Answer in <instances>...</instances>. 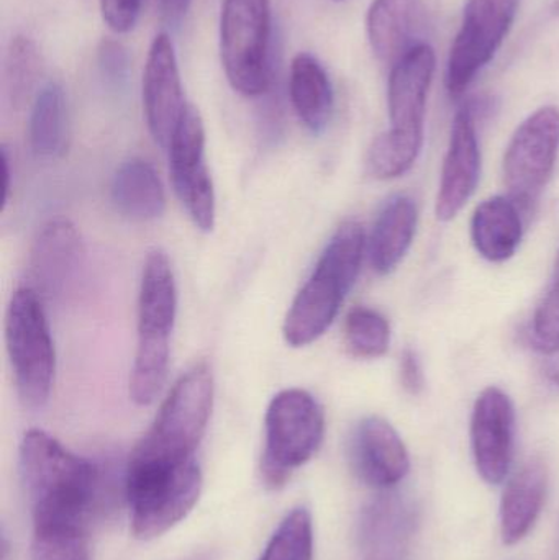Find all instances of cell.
Segmentation results:
<instances>
[{"label": "cell", "mask_w": 559, "mask_h": 560, "mask_svg": "<svg viewBox=\"0 0 559 560\" xmlns=\"http://www.w3.org/2000/svg\"><path fill=\"white\" fill-rule=\"evenodd\" d=\"M158 5L170 22H179L189 9L190 0H158Z\"/></svg>", "instance_id": "e575fe53"}, {"label": "cell", "mask_w": 559, "mask_h": 560, "mask_svg": "<svg viewBox=\"0 0 559 560\" xmlns=\"http://www.w3.org/2000/svg\"><path fill=\"white\" fill-rule=\"evenodd\" d=\"M559 153V108H538L515 130L504 156L509 197L531 210L554 176Z\"/></svg>", "instance_id": "9c48e42d"}, {"label": "cell", "mask_w": 559, "mask_h": 560, "mask_svg": "<svg viewBox=\"0 0 559 560\" xmlns=\"http://www.w3.org/2000/svg\"><path fill=\"white\" fill-rule=\"evenodd\" d=\"M555 276H557V278H559V253H558L557 266H555Z\"/></svg>", "instance_id": "74e56055"}, {"label": "cell", "mask_w": 559, "mask_h": 560, "mask_svg": "<svg viewBox=\"0 0 559 560\" xmlns=\"http://www.w3.org/2000/svg\"><path fill=\"white\" fill-rule=\"evenodd\" d=\"M271 0H223L220 56L230 85L258 97L271 85Z\"/></svg>", "instance_id": "ba28073f"}, {"label": "cell", "mask_w": 559, "mask_h": 560, "mask_svg": "<svg viewBox=\"0 0 559 560\" xmlns=\"http://www.w3.org/2000/svg\"><path fill=\"white\" fill-rule=\"evenodd\" d=\"M547 486V467L540 459L528 460L509 482L501 503V533L505 545H517L534 528Z\"/></svg>", "instance_id": "44dd1931"}, {"label": "cell", "mask_w": 559, "mask_h": 560, "mask_svg": "<svg viewBox=\"0 0 559 560\" xmlns=\"http://www.w3.org/2000/svg\"><path fill=\"white\" fill-rule=\"evenodd\" d=\"M417 207L412 199L397 196L384 206L370 238L371 266L377 275H389L400 265L417 230Z\"/></svg>", "instance_id": "cb8c5ba5"}, {"label": "cell", "mask_w": 559, "mask_h": 560, "mask_svg": "<svg viewBox=\"0 0 559 560\" xmlns=\"http://www.w3.org/2000/svg\"><path fill=\"white\" fill-rule=\"evenodd\" d=\"M532 339L547 354L559 349V278L535 312Z\"/></svg>", "instance_id": "4dcf8cb0"}, {"label": "cell", "mask_w": 559, "mask_h": 560, "mask_svg": "<svg viewBox=\"0 0 559 560\" xmlns=\"http://www.w3.org/2000/svg\"><path fill=\"white\" fill-rule=\"evenodd\" d=\"M167 150L177 199L197 229L212 232L217 213L216 189L206 163V127L193 104H187Z\"/></svg>", "instance_id": "8fae6325"}, {"label": "cell", "mask_w": 559, "mask_h": 560, "mask_svg": "<svg viewBox=\"0 0 559 560\" xmlns=\"http://www.w3.org/2000/svg\"><path fill=\"white\" fill-rule=\"evenodd\" d=\"M364 246L360 223H343L335 232L286 315L282 335L289 346L304 348L330 328L360 275Z\"/></svg>", "instance_id": "7a4b0ae2"}, {"label": "cell", "mask_w": 559, "mask_h": 560, "mask_svg": "<svg viewBox=\"0 0 559 560\" xmlns=\"http://www.w3.org/2000/svg\"><path fill=\"white\" fill-rule=\"evenodd\" d=\"M314 559V526L307 509L299 506L286 515L258 560Z\"/></svg>", "instance_id": "83f0119b"}, {"label": "cell", "mask_w": 559, "mask_h": 560, "mask_svg": "<svg viewBox=\"0 0 559 560\" xmlns=\"http://www.w3.org/2000/svg\"><path fill=\"white\" fill-rule=\"evenodd\" d=\"M20 472L35 526H85L97 497L94 464L66 450L42 430H28L20 444Z\"/></svg>", "instance_id": "6da1fadb"}, {"label": "cell", "mask_w": 559, "mask_h": 560, "mask_svg": "<svg viewBox=\"0 0 559 560\" xmlns=\"http://www.w3.org/2000/svg\"><path fill=\"white\" fill-rule=\"evenodd\" d=\"M351 463L361 480L386 490L406 479L409 453L397 431L380 417H368L351 438Z\"/></svg>", "instance_id": "e0dca14e"}, {"label": "cell", "mask_w": 559, "mask_h": 560, "mask_svg": "<svg viewBox=\"0 0 559 560\" xmlns=\"http://www.w3.org/2000/svg\"><path fill=\"white\" fill-rule=\"evenodd\" d=\"M177 312V289L166 253H148L138 293V345L130 374V398L140 407L163 390L170 368L171 335Z\"/></svg>", "instance_id": "3957f363"}, {"label": "cell", "mask_w": 559, "mask_h": 560, "mask_svg": "<svg viewBox=\"0 0 559 560\" xmlns=\"http://www.w3.org/2000/svg\"><path fill=\"white\" fill-rule=\"evenodd\" d=\"M32 560H91L85 526H35Z\"/></svg>", "instance_id": "f1b7e54d"}, {"label": "cell", "mask_w": 559, "mask_h": 560, "mask_svg": "<svg viewBox=\"0 0 559 560\" xmlns=\"http://www.w3.org/2000/svg\"><path fill=\"white\" fill-rule=\"evenodd\" d=\"M45 71L42 51L30 36L10 39L3 58V88L13 105L28 101Z\"/></svg>", "instance_id": "484cf974"}, {"label": "cell", "mask_w": 559, "mask_h": 560, "mask_svg": "<svg viewBox=\"0 0 559 560\" xmlns=\"http://www.w3.org/2000/svg\"><path fill=\"white\" fill-rule=\"evenodd\" d=\"M522 217L511 197L496 196L479 203L471 220V240L476 252L491 262H504L522 242Z\"/></svg>", "instance_id": "7402d4cb"}, {"label": "cell", "mask_w": 559, "mask_h": 560, "mask_svg": "<svg viewBox=\"0 0 559 560\" xmlns=\"http://www.w3.org/2000/svg\"><path fill=\"white\" fill-rule=\"evenodd\" d=\"M213 407V375L206 362L180 375L143 440L131 453L130 464L180 466L196 459Z\"/></svg>", "instance_id": "277c9868"}, {"label": "cell", "mask_w": 559, "mask_h": 560, "mask_svg": "<svg viewBox=\"0 0 559 560\" xmlns=\"http://www.w3.org/2000/svg\"><path fill=\"white\" fill-rule=\"evenodd\" d=\"M289 95L299 120L312 133H322L334 114V88L324 66L311 52L292 58Z\"/></svg>", "instance_id": "603a6c76"}, {"label": "cell", "mask_w": 559, "mask_h": 560, "mask_svg": "<svg viewBox=\"0 0 559 560\" xmlns=\"http://www.w3.org/2000/svg\"><path fill=\"white\" fill-rule=\"evenodd\" d=\"M30 147L42 160L65 156L69 148V108L65 89L48 82L35 95L28 124Z\"/></svg>", "instance_id": "d4e9b609"}, {"label": "cell", "mask_w": 559, "mask_h": 560, "mask_svg": "<svg viewBox=\"0 0 559 560\" xmlns=\"http://www.w3.org/2000/svg\"><path fill=\"white\" fill-rule=\"evenodd\" d=\"M427 25L429 20L422 0H373L368 10L371 48L377 59L391 68L426 43Z\"/></svg>", "instance_id": "ac0fdd59"}, {"label": "cell", "mask_w": 559, "mask_h": 560, "mask_svg": "<svg viewBox=\"0 0 559 560\" xmlns=\"http://www.w3.org/2000/svg\"><path fill=\"white\" fill-rule=\"evenodd\" d=\"M545 372H547L548 378L559 387V349L551 352L550 359L545 364Z\"/></svg>", "instance_id": "8d00e7d4"}, {"label": "cell", "mask_w": 559, "mask_h": 560, "mask_svg": "<svg viewBox=\"0 0 559 560\" xmlns=\"http://www.w3.org/2000/svg\"><path fill=\"white\" fill-rule=\"evenodd\" d=\"M125 489L131 533L140 541H150L193 512L202 492V472L196 459L173 467L128 464Z\"/></svg>", "instance_id": "8992f818"}, {"label": "cell", "mask_w": 559, "mask_h": 560, "mask_svg": "<svg viewBox=\"0 0 559 560\" xmlns=\"http://www.w3.org/2000/svg\"><path fill=\"white\" fill-rule=\"evenodd\" d=\"M416 523L417 510L410 500L396 493L377 497L361 516V548L374 560L396 559L406 549Z\"/></svg>", "instance_id": "d6986e66"}, {"label": "cell", "mask_w": 559, "mask_h": 560, "mask_svg": "<svg viewBox=\"0 0 559 560\" xmlns=\"http://www.w3.org/2000/svg\"><path fill=\"white\" fill-rule=\"evenodd\" d=\"M141 91L148 130L161 148H167L187 107L176 51L167 33H160L151 43Z\"/></svg>", "instance_id": "4fadbf2b"}, {"label": "cell", "mask_w": 559, "mask_h": 560, "mask_svg": "<svg viewBox=\"0 0 559 560\" xmlns=\"http://www.w3.org/2000/svg\"><path fill=\"white\" fill-rule=\"evenodd\" d=\"M84 243L71 220H48L39 229L30 252V278L39 296L62 295L78 278L84 261Z\"/></svg>", "instance_id": "2e32d148"}, {"label": "cell", "mask_w": 559, "mask_h": 560, "mask_svg": "<svg viewBox=\"0 0 559 560\" xmlns=\"http://www.w3.org/2000/svg\"><path fill=\"white\" fill-rule=\"evenodd\" d=\"M5 345L20 401L38 410L51 397L56 351L42 296L26 285L13 292L5 313Z\"/></svg>", "instance_id": "5b68a950"}, {"label": "cell", "mask_w": 559, "mask_h": 560, "mask_svg": "<svg viewBox=\"0 0 559 560\" xmlns=\"http://www.w3.org/2000/svg\"><path fill=\"white\" fill-rule=\"evenodd\" d=\"M515 408L499 387L481 392L471 418V444L482 479L498 486L508 477L514 457Z\"/></svg>", "instance_id": "5bb4252c"}, {"label": "cell", "mask_w": 559, "mask_h": 560, "mask_svg": "<svg viewBox=\"0 0 559 560\" xmlns=\"http://www.w3.org/2000/svg\"><path fill=\"white\" fill-rule=\"evenodd\" d=\"M345 345L354 358H381L391 345L389 322L377 310L357 306L345 319Z\"/></svg>", "instance_id": "4316f807"}, {"label": "cell", "mask_w": 559, "mask_h": 560, "mask_svg": "<svg viewBox=\"0 0 559 560\" xmlns=\"http://www.w3.org/2000/svg\"><path fill=\"white\" fill-rule=\"evenodd\" d=\"M521 0H468L450 49L446 89L462 97L476 75L494 59L517 16Z\"/></svg>", "instance_id": "30bf717a"}, {"label": "cell", "mask_w": 559, "mask_h": 560, "mask_svg": "<svg viewBox=\"0 0 559 560\" xmlns=\"http://www.w3.org/2000/svg\"><path fill=\"white\" fill-rule=\"evenodd\" d=\"M420 148L394 137L380 135L368 151V171L374 179L389 180L404 176L416 164Z\"/></svg>", "instance_id": "f546056e"}, {"label": "cell", "mask_w": 559, "mask_h": 560, "mask_svg": "<svg viewBox=\"0 0 559 560\" xmlns=\"http://www.w3.org/2000/svg\"><path fill=\"white\" fill-rule=\"evenodd\" d=\"M2 210H5L7 203H9L7 200H9L10 196V177H12V173H10L9 150H7V147H2Z\"/></svg>", "instance_id": "d590c367"}, {"label": "cell", "mask_w": 559, "mask_h": 560, "mask_svg": "<svg viewBox=\"0 0 559 560\" xmlns=\"http://www.w3.org/2000/svg\"><path fill=\"white\" fill-rule=\"evenodd\" d=\"M400 384H403L404 390L409 392L410 395H419L426 384L419 358H417L416 351L409 348L404 349L403 355H400Z\"/></svg>", "instance_id": "836d02e7"}, {"label": "cell", "mask_w": 559, "mask_h": 560, "mask_svg": "<svg viewBox=\"0 0 559 560\" xmlns=\"http://www.w3.org/2000/svg\"><path fill=\"white\" fill-rule=\"evenodd\" d=\"M481 174V151L476 133L475 112L463 105L452 127L449 151L443 163L435 213L440 222H450L465 209L475 194Z\"/></svg>", "instance_id": "9a60e30c"}, {"label": "cell", "mask_w": 559, "mask_h": 560, "mask_svg": "<svg viewBox=\"0 0 559 560\" xmlns=\"http://www.w3.org/2000/svg\"><path fill=\"white\" fill-rule=\"evenodd\" d=\"M436 58L432 46H417L391 68L387 85L391 133L414 147H423L427 97L435 74Z\"/></svg>", "instance_id": "7c38bea8"}, {"label": "cell", "mask_w": 559, "mask_h": 560, "mask_svg": "<svg viewBox=\"0 0 559 560\" xmlns=\"http://www.w3.org/2000/svg\"><path fill=\"white\" fill-rule=\"evenodd\" d=\"M265 431L263 480L269 489H281L292 472L321 450L325 436L324 408L308 392L286 388L269 404Z\"/></svg>", "instance_id": "52a82bcc"}, {"label": "cell", "mask_w": 559, "mask_h": 560, "mask_svg": "<svg viewBox=\"0 0 559 560\" xmlns=\"http://www.w3.org/2000/svg\"><path fill=\"white\" fill-rule=\"evenodd\" d=\"M143 0H101L105 25L115 33H128L140 19Z\"/></svg>", "instance_id": "d6a6232c"}, {"label": "cell", "mask_w": 559, "mask_h": 560, "mask_svg": "<svg viewBox=\"0 0 559 560\" xmlns=\"http://www.w3.org/2000/svg\"><path fill=\"white\" fill-rule=\"evenodd\" d=\"M112 202L131 222H153L166 210V192L153 164L133 158L125 161L112 180Z\"/></svg>", "instance_id": "ffe728a7"}, {"label": "cell", "mask_w": 559, "mask_h": 560, "mask_svg": "<svg viewBox=\"0 0 559 560\" xmlns=\"http://www.w3.org/2000/svg\"><path fill=\"white\" fill-rule=\"evenodd\" d=\"M98 68L102 75L112 84L120 85L127 81L130 71V58L127 48L115 39L104 38L98 45Z\"/></svg>", "instance_id": "1f68e13d"}]
</instances>
